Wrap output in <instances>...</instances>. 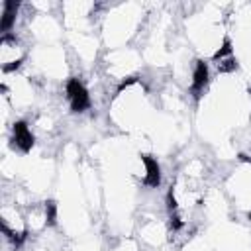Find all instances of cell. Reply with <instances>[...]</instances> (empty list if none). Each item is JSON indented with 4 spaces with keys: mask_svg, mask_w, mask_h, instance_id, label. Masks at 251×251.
I'll list each match as a JSON object with an SVG mask.
<instances>
[{
    "mask_svg": "<svg viewBox=\"0 0 251 251\" xmlns=\"http://www.w3.org/2000/svg\"><path fill=\"white\" fill-rule=\"evenodd\" d=\"M0 222H2V231L6 239H10L14 245L25 239L29 227H27L25 212L18 206L16 200H4L0 208Z\"/></svg>",
    "mask_w": 251,
    "mask_h": 251,
    "instance_id": "6da1fadb",
    "label": "cell"
},
{
    "mask_svg": "<svg viewBox=\"0 0 251 251\" xmlns=\"http://www.w3.org/2000/svg\"><path fill=\"white\" fill-rule=\"evenodd\" d=\"M67 100H69L71 108L76 110V112H82V110L88 106V102H90L86 88H84L76 78H73V80L67 84Z\"/></svg>",
    "mask_w": 251,
    "mask_h": 251,
    "instance_id": "3957f363",
    "label": "cell"
},
{
    "mask_svg": "<svg viewBox=\"0 0 251 251\" xmlns=\"http://www.w3.org/2000/svg\"><path fill=\"white\" fill-rule=\"evenodd\" d=\"M12 141H14V147H18L20 151H29L31 145H33V133H31L29 126H25L24 122L14 124V127H12Z\"/></svg>",
    "mask_w": 251,
    "mask_h": 251,
    "instance_id": "277c9868",
    "label": "cell"
},
{
    "mask_svg": "<svg viewBox=\"0 0 251 251\" xmlns=\"http://www.w3.org/2000/svg\"><path fill=\"white\" fill-rule=\"evenodd\" d=\"M27 57L25 43L16 33H4L0 39V67L4 75L16 73Z\"/></svg>",
    "mask_w": 251,
    "mask_h": 251,
    "instance_id": "7a4b0ae2",
    "label": "cell"
}]
</instances>
